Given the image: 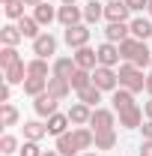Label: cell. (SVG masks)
Instances as JSON below:
<instances>
[{
  "label": "cell",
  "instance_id": "cell-1",
  "mask_svg": "<svg viewBox=\"0 0 152 156\" xmlns=\"http://www.w3.org/2000/svg\"><path fill=\"white\" fill-rule=\"evenodd\" d=\"M116 75H119V87H125V90H131V93L146 90V75H143V69H137V66H134L131 60L119 63Z\"/></svg>",
  "mask_w": 152,
  "mask_h": 156
},
{
  "label": "cell",
  "instance_id": "cell-2",
  "mask_svg": "<svg viewBox=\"0 0 152 156\" xmlns=\"http://www.w3.org/2000/svg\"><path fill=\"white\" fill-rule=\"evenodd\" d=\"M93 84L104 93V90H116L119 87V75H116V69L111 66H95L93 69Z\"/></svg>",
  "mask_w": 152,
  "mask_h": 156
},
{
  "label": "cell",
  "instance_id": "cell-3",
  "mask_svg": "<svg viewBox=\"0 0 152 156\" xmlns=\"http://www.w3.org/2000/svg\"><path fill=\"white\" fill-rule=\"evenodd\" d=\"M66 45L78 51V48H84V45H90V24H75V27H66Z\"/></svg>",
  "mask_w": 152,
  "mask_h": 156
},
{
  "label": "cell",
  "instance_id": "cell-4",
  "mask_svg": "<svg viewBox=\"0 0 152 156\" xmlns=\"http://www.w3.org/2000/svg\"><path fill=\"white\" fill-rule=\"evenodd\" d=\"M116 126V111L111 108H93V117H90V129L93 132H104V129H114Z\"/></svg>",
  "mask_w": 152,
  "mask_h": 156
},
{
  "label": "cell",
  "instance_id": "cell-5",
  "mask_svg": "<svg viewBox=\"0 0 152 156\" xmlns=\"http://www.w3.org/2000/svg\"><path fill=\"white\" fill-rule=\"evenodd\" d=\"M57 21L63 27H75L84 21V6H75V3H60L57 9Z\"/></svg>",
  "mask_w": 152,
  "mask_h": 156
},
{
  "label": "cell",
  "instance_id": "cell-6",
  "mask_svg": "<svg viewBox=\"0 0 152 156\" xmlns=\"http://www.w3.org/2000/svg\"><path fill=\"white\" fill-rule=\"evenodd\" d=\"M95 51H98V66H111V69H114L116 63L122 60V54H119V45H116V42H107V39H104V42H101Z\"/></svg>",
  "mask_w": 152,
  "mask_h": 156
},
{
  "label": "cell",
  "instance_id": "cell-7",
  "mask_svg": "<svg viewBox=\"0 0 152 156\" xmlns=\"http://www.w3.org/2000/svg\"><path fill=\"white\" fill-rule=\"evenodd\" d=\"M57 108H60V99H54L51 93H48V90H45L42 96H36V99H33V111H36L42 120H48L51 114H57Z\"/></svg>",
  "mask_w": 152,
  "mask_h": 156
},
{
  "label": "cell",
  "instance_id": "cell-8",
  "mask_svg": "<svg viewBox=\"0 0 152 156\" xmlns=\"http://www.w3.org/2000/svg\"><path fill=\"white\" fill-rule=\"evenodd\" d=\"M33 54H36V57H51V54H57V39L51 36V33H48V30H45V33H42V36H36L33 39Z\"/></svg>",
  "mask_w": 152,
  "mask_h": 156
},
{
  "label": "cell",
  "instance_id": "cell-9",
  "mask_svg": "<svg viewBox=\"0 0 152 156\" xmlns=\"http://www.w3.org/2000/svg\"><path fill=\"white\" fill-rule=\"evenodd\" d=\"M131 9L125 6V0H114V3H104V21L114 24V21H128Z\"/></svg>",
  "mask_w": 152,
  "mask_h": 156
},
{
  "label": "cell",
  "instance_id": "cell-10",
  "mask_svg": "<svg viewBox=\"0 0 152 156\" xmlns=\"http://www.w3.org/2000/svg\"><path fill=\"white\" fill-rule=\"evenodd\" d=\"M131 36V27H128V21H114V24H107L104 27V39L107 42H125V39Z\"/></svg>",
  "mask_w": 152,
  "mask_h": 156
},
{
  "label": "cell",
  "instance_id": "cell-11",
  "mask_svg": "<svg viewBox=\"0 0 152 156\" xmlns=\"http://www.w3.org/2000/svg\"><path fill=\"white\" fill-rule=\"evenodd\" d=\"M72 57H75V63L81 66V69H90V72H93L95 66H98V51H95V48H90V45L78 48Z\"/></svg>",
  "mask_w": 152,
  "mask_h": 156
},
{
  "label": "cell",
  "instance_id": "cell-12",
  "mask_svg": "<svg viewBox=\"0 0 152 156\" xmlns=\"http://www.w3.org/2000/svg\"><path fill=\"white\" fill-rule=\"evenodd\" d=\"M54 150H57L60 156H81V153H84V150L78 147V141H75V132H66V135H60Z\"/></svg>",
  "mask_w": 152,
  "mask_h": 156
},
{
  "label": "cell",
  "instance_id": "cell-13",
  "mask_svg": "<svg viewBox=\"0 0 152 156\" xmlns=\"http://www.w3.org/2000/svg\"><path fill=\"white\" fill-rule=\"evenodd\" d=\"M119 126H122V129H140V126H143V111H140L137 105L119 111Z\"/></svg>",
  "mask_w": 152,
  "mask_h": 156
},
{
  "label": "cell",
  "instance_id": "cell-14",
  "mask_svg": "<svg viewBox=\"0 0 152 156\" xmlns=\"http://www.w3.org/2000/svg\"><path fill=\"white\" fill-rule=\"evenodd\" d=\"M90 117H93V108L84 105V102H75V105L69 108V120H72V126H90Z\"/></svg>",
  "mask_w": 152,
  "mask_h": 156
},
{
  "label": "cell",
  "instance_id": "cell-15",
  "mask_svg": "<svg viewBox=\"0 0 152 156\" xmlns=\"http://www.w3.org/2000/svg\"><path fill=\"white\" fill-rule=\"evenodd\" d=\"M69 126H72V120H69V114H51L48 117V135H54V138H60V135H66L69 132Z\"/></svg>",
  "mask_w": 152,
  "mask_h": 156
},
{
  "label": "cell",
  "instance_id": "cell-16",
  "mask_svg": "<svg viewBox=\"0 0 152 156\" xmlns=\"http://www.w3.org/2000/svg\"><path fill=\"white\" fill-rule=\"evenodd\" d=\"M48 93H51L54 99H60V102H63V99L72 93V84H69V78H57V75H51V78H48Z\"/></svg>",
  "mask_w": 152,
  "mask_h": 156
},
{
  "label": "cell",
  "instance_id": "cell-17",
  "mask_svg": "<svg viewBox=\"0 0 152 156\" xmlns=\"http://www.w3.org/2000/svg\"><path fill=\"white\" fill-rule=\"evenodd\" d=\"M128 27H131V36L134 39H140V42H146V39H152V21L149 18H131L128 21Z\"/></svg>",
  "mask_w": 152,
  "mask_h": 156
},
{
  "label": "cell",
  "instance_id": "cell-18",
  "mask_svg": "<svg viewBox=\"0 0 152 156\" xmlns=\"http://www.w3.org/2000/svg\"><path fill=\"white\" fill-rule=\"evenodd\" d=\"M3 81H6V84H24V81H27V63L18 60V63H12L9 69H3Z\"/></svg>",
  "mask_w": 152,
  "mask_h": 156
},
{
  "label": "cell",
  "instance_id": "cell-19",
  "mask_svg": "<svg viewBox=\"0 0 152 156\" xmlns=\"http://www.w3.org/2000/svg\"><path fill=\"white\" fill-rule=\"evenodd\" d=\"M48 135V123L42 120H27L24 123V141H42Z\"/></svg>",
  "mask_w": 152,
  "mask_h": 156
},
{
  "label": "cell",
  "instance_id": "cell-20",
  "mask_svg": "<svg viewBox=\"0 0 152 156\" xmlns=\"http://www.w3.org/2000/svg\"><path fill=\"white\" fill-rule=\"evenodd\" d=\"M18 24V30H21V36L24 39H36V36H42V24H39L33 15H24L21 21H15Z\"/></svg>",
  "mask_w": 152,
  "mask_h": 156
},
{
  "label": "cell",
  "instance_id": "cell-21",
  "mask_svg": "<svg viewBox=\"0 0 152 156\" xmlns=\"http://www.w3.org/2000/svg\"><path fill=\"white\" fill-rule=\"evenodd\" d=\"M125 108H134V93L125 90V87H116L114 90V111H125Z\"/></svg>",
  "mask_w": 152,
  "mask_h": 156
},
{
  "label": "cell",
  "instance_id": "cell-22",
  "mask_svg": "<svg viewBox=\"0 0 152 156\" xmlns=\"http://www.w3.org/2000/svg\"><path fill=\"white\" fill-rule=\"evenodd\" d=\"M72 132H75V141H78V147H81V150L95 147V132L90 129V126H75Z\"/></svg>",
  "mask_w": 152,
  "mask_h": 156
},
{
  "label": "cell",
  "instance_id": "cell-23",
  "mask_svg": "<svg viewBox=\"0 0 152 156\" xmlns=\"http://www.w3.org/2000/svg\"><path fill=\"white\" fill-rule=\"evenodd\" d=\"M78 69V63H75V57H57L54 60V75L57 78H72V72Z\"/></svg>",
  "mask_w": 152,
  "mask_h": 156
},
{
  "label": "cell",
  "instance_id": "cell-24",
  "mask_svg": "<svg viewBox=\"0 0 152 156\" xmlns=\"http://www.w3.org/2000/svg\"><path fill=\"white\" fill-rule=\"evenodd\" d=\"M33 18H36L42 27H48L51 21H57V9H54L51 3H39L36 9H33Z\"/></svg>",
  "mask_w": 152,
  "mask_h": 156
},
{
  "label": "cell",
  "instance_id": "cell-25",
  "mask_svg": "<svg viewBox=\"0 0 152 156\" xmlns=\"http://www.w3.org/2000/svg\"><path fill=\"white\" fill-rule=\"evenodd\" d=\"M78 102H84V105H90V108H98V102H101V90L90 84V87H84V90H78Z\"/></svg>",
  "mask_w": 152,
  "mask_h": 156
},
{
  "label": "cell",
  "instance_id": "cell-26",
  "mask_svg": "<svg viewBox=\"0 0 152 156\" xmlns=\"http://www.w3.org/2000/svg\"><path fill=\"white\" fill-rule=\"evenodd\" d=\"M101 18H104V6L98 0H93V3L84 6V24H98Z\"/></svg>",
  "mask_w": 152,
  "mask_h": 156
},
{
  "label": "cell",
  "instance_id": "cell-27",
  "mask_svg": "<svg viewBox=\"0 0 152 156\" xmlns=\"http://www.w3.org/2000/svg\"><path fill=\"white\" fill-rule=\"evenodd\" d=\"M69 84H72V90H84V87H90V84H93V72L78 66L75 72H72V78H69Z\"/></svg>",
  "mask_w": 152,
  "mask_h": 156
},
{
  "label": "cell",
  "instance_id": "cell-28",
  "mask_svg": "<svg viewBox=\"0 0 152 156\" xmlns=\"http://www.w3.org/2000/svg\"><path fill=\"white\" fill-rule=\"evenodd\" d=\"M18 108L12 102H0V126H15L18 123Z\"/></svg>",
  "mask_w": 152,
  "mask_h": 156
},
{
  "label": "cell",
  "instance_id": "cell-29",
  "mask_svg": "<svg viewBox=\"0 0 152 156\" xmlns=\"http://www.w3.org/2000/svg\"><path fill=\"white\" fill-rule=\"evenodd\" d=\"M21 30H18V24H6L3 30H0V45H15L18 48V42H21Z\"/></svg>",
  "mask_w": 152,
  "mask_h": 156
},
{
  "label": "cell",
  "instance_id": "cell-30",
  "mask_svg": "<svg viewBox=\"0 0 152 156\" xmlns=\"http://www.w3.org/2000/svg\"><path fill=\"white\" fill-rule=\"evenodd\" d=\"M116 147V129L95 132V150H114Z\"/></svg>",
  "mask_w": 152,
  "mask_h": 156
},
{
  "label": "cell",
  "instance_id": "cell-31",
  "mask_svg": "<svg viewBox=\"0 0 152 156\" xmlns=\"http://www.w3.org/2000/svg\"><path fill=\"white\" fill-rule=\"evenodd\" d=\"M45 90H48V78H27V81H24V93L33 96V99L42 96Z\"/></svg>",
  "mask_w": 152,
  "mask_h": 156
},
{
  "label": "cell",
  "instance_id": "cell-32",
  "mask_svg": "<svg viewBox=\"0 0 152 156\" xmlns=\"http://www.w3.org/2000/svg\"><path fill=\"white\" fill-rule=\"evenodd\" d=\"M27 78H48V60L45 57H33L27 63Z\"/></svg>",
  "mask_w": 152,
  "mask_h": 156
},
{
  "label": "cell",
  "instance_id": "cell-33",
  "mask_svg": "<svg viewBox=\"0 0 152 156\" xmlns=\"http://www.w3.org/2000/svg\"><path fill=\"white\" fill-rule=\"evenodd\" d=\"M18 60H21V54H18L15 45H3V48H0V69H9V66L18 63Z\"/></svg>",
  "mask_w": 152,
  "mask_h": 156
},
{
  "label": "cell",
  "instance_id": "cell-34",
  "mask_svg": "<svg viewBox=\"0 0 152 156\" xmlns=\"http://www.w3.org/2000/svg\"><path fill=\"white\" fill-rule=\"evenodd\" d=\"M137 48H140V39L128 36L125 42H119V54H122V60H134L137 57Z\"/></svg>",
  "mask_w": 152,
  "mask_h": 156
},
{
  "label": "cell",
  "instance_id": "cell-35",
  "mask_svg": "<svg viewBox=\"0 0 152 156\" xmlns=\"http://www.w3.org/2000/svg\"><path fill=\"white\" fill-rule=\"evenodd\" d=\"M24 0H15V3H9V6H3V12H6V18L9 21H21L24 18Z\"/></svg>",
  "mask_w": 152,
  "mask_h": 156
},
{
  "label": "cell",
  "instance_id": "cell-36",
  "mask_svg": "<svg viewBox=\"0 0 152 156\" xmlns=\"http://www.w3.org/2000/svg\"><path fill=\"white\" fill-rule=\"evenodd\" d=\"M18 147H21V144H18L15 135H3V138H0V153H3V156H12Z\"/></svg>",
  "mask_w": 152,
  "mask_h": 156
},
{
  "label": "cell",
  "instance_id": "cell-37",
  "mask_svg": "<svg viewBox=\"0 0 152 156\" xmlns=\"http://www.w3.org/2000/svg\"><path fill=\"white\" fill-rule=\"evenodd\" d=\"M21 156H42L45 153V150H42V147H39V141H24V144H21V150H18Z\"/></svg>",
  "mask_w": 152,
  "mask_h": 156
},
{
  "label": "cell",
  "instance_id": "cell-38",
  "mask_svg": "<svg viewBox=\"0 0 152 156\" xmlns=\"http://www.w3.org/2000/svg\"><path fill=\"white\" fill-rule=\"evenodd\" d=\"M146 3H149V0H125V6H128L131 12H140V9H146Z\"/></svg>",
  "mask_w": 152,
  "mask_h": 156
},
{
  "label": "cell",
  "instance_id": "cell-39",
  "mask_svg": "<svg viewBox=\"0 0 152 156\" xmlns=\"http://www.w3.org/2000/svg\"><path fill=\"white\" fill-rule=\"evenodd\" d=\"M137 156H152V138H143V144H140V153Z\"/></svg>",
  "mask_w": 152,
  "mask_h": 156
},
{
  "label": "cell",
  "instance_id": "cell-40",
  "mask_svg": "<svg viewBox=\"0 0 152 156\" xmlns=\"http://www.w3.org/2000/svg\"><path fill=\"white\" fill-rule=\"evenodd\" d=\"M9 96H12V84L3 81V87H0V102H9Z\"/></svg>",
  "mask_w": 152,
  "mask_h": 156
},
{
  "label": "cell",
  "instance_id": "cell-41",
  "mask_svg": "<svg viewBox=\"0 0 152 156\" xmlns=\"http://www.w3.org/2000/svg\"><path fill=\"white\" fill-rule=\"evenodd\" d=\"M143 117L152 120V96H149V102H143Z\"/></svg>",
  "mask_w": 152,
  "mask_h": 156
},
{
  "label": "cell",
  "instance_id": "cell-42",
  "mask_svg": "<svg viewBox=\"0 0 152 156\" xmlns=\"http://www.w3.org/2000/svg\"><path fill=\"white\" fill-rule=\"evenodd\" d=\"M140 129H143V138H152V120H146Z\"/></svg>",
  "mask_w": 152,
  "mask_h": 156
},
{
  "label": "cell",
  "instance_id": "cell-43",
  "mask_svg": "<svg viewBox=\"0 0 152 156\" xmlns=\"http://www.w3.org/2000/svg\"><path fill=\"white\" fill-rule=\"evenodd\" d=\"M146 93H149V96H152V72H149V75H146Z\"/></svg>",
  "mask_w": 152,
  "mask_h": 156
},
{
  "label": "cell",
  "instance_id": "cell-44",
  "mask_svg": "<svg viewBox=\"0 0 152 156\" xmlns=\"http://www.w3.org/2000/svg\"><path fill=\"white\" fill-rule=\"evenodd\" d=\"M24 3H27V6H33V9H36L39 3H45V0H24Z\"/></svg>",
  "mask_w": 152,
  "mask_h": 156
},
{
  "label": "cell",
  "instance_id": "cell-45",
  "mask_svg": "<svg viewBox=\"0 0 152 156\" xmlns=\"http://www.w3.org/2000/svg\"><path fill=\"white\" fill-rule=\"evenodd\" d=\"M42 156H60V153H57V150H45Z\"/></svg>",
  "mask_w": 152,
  "mask_h": 156
},
{
  "label": "cell",
  "instance_id": "cell-46",
  "mask_svg": "<svg viewBox=\"0 0 152 156\" xmlns=\"http://www.w3.org/2000/svg\"><path fill=\"white\" fill-rule=\"evenodd\" d=\"M146 12H149V15H152V0H149V3H146Z\"/></svg>",
  "mask_w": 152,
  "mask_h": 156
},
{
  "label": "cell",
  "instance_id": "cell-47",
  "mask_svg": "<svg viewBox=\"0 0 152 156\" xmlns=\"http://www.w3.org/2000/svg\"><path fill=\"white\" fill-rule=\"evenodd\" d=\"M9 3H15V0H3V6H9Z\"/></svg>",
  "mask_w": 152,
  "mask_h": 156
},
{
  "label": "cell",
  "instance_id": "cell-48",
  "mask_svg": "<svg viewBox=\"0 0 152 156\" xmlns=\"http://www.w3.org/2000/svg\"><path fill=\"white\" fill-rule=\"evenodd\" d=\"M81 156H98V153H81Z\"/></svg>",
  "mask_w": 152,
  "mask_h": 156
},
{
  "label": "cell",
  "instance_id": "cell-49",
  "mask_svg": "<svg viewBox=\"0 0 152 156\" xmlns=\"http://www.w3.org/2000/svg\"><path fill=\"white\" fill-rule=\"evenodd\" d=\"M60 3H75V0H60Z\"/></svg>",
  "mask_w": 152,
  "mask_h": 156
},
{
  "label": "cell",
  "instance_id": "cell-50",
  "mask_svg": "<svg viewBox=\"0 0 152 156\" xmlns=\"http://www.w3.org/2000/svg\"><path fill=\"white\" fill-rule=\"evenodd\" d=\"M104 3H114V0H104Z\"/></svg>",
  "mask_w": 152,
  "mask_h": 156
},
{
  "label": "cell",
  "instance_id": "cell-51",
  "mask_svg": "<svg viewBox=\"0 0 152 156\" xmlns=\"http://www.w3.org/2000/svg\"><path fill=\"white\" fill-rule=\"evenodd\" d=\"M87 3H93V0H87Z\"/></svg>",
  "mask_w": 152,
  "mask_h": 156
},
{
  "label": "cell",
  "instance_id": "cell-52",
  "mask_svg": "<svg viewBox=\"0 0 152 156\" xmlns=\"http://www.w3.org/2000/svg\"><path fill=\"white\" fill-rule=\"evenodd\" d=\"M149 69H152V66H149Z\"/></svg>",
  "mask_w": 152,
  "mask_h": 156
}]
</instances>
